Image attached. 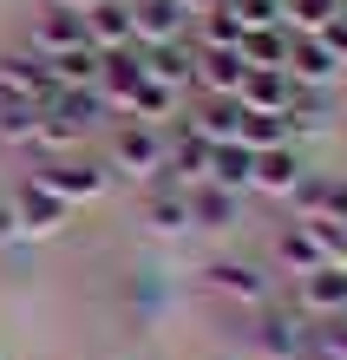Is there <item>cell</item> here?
<instances>
[{
  "mask_svg": "<svg viewBox=\"0 0 347 360\" xmlns=\"http://www.w3.org/2000/svg\"><path fill=\"white\" fill-rule=\"evenodd\" d=\"M229 13L243 20V33L249 27H282V0H229Z\"/></svg>",
  "mask_w": 347,
  "mask_h": 360,
  "instance_id": "d6a6232c",
  "label": "cell"
},
{
  "mask_svg": "<svg viewBox=\"0 0 347 360\" xmlns=\"http://www.w3.org/2000/svg\"><path fill=\"white\" fill-rule=\"evenodd\" d=\"M27 171L53 190V197H66L72 210L79 203H99L105 190H112V171H105L99 158H85V151H72V158H53V164H27Z\"/></svg>",
  "mask_w": 347,
  "mask_h": 360,
  "instance_id": "5b68a950",
  "label": "cell"
},
{
  "mask_svg": "<svg viewBox=\"0 0 347 360\" xmlns=\"http://www.w3.org/2000/svg\"><path fill=\"white\" fill-rule=\"evenodd\" d=\"M321 39H328V46H334V53L347 59V7H341V13L328 20V27H321Z\"/></svg>",
  "mask_w": 347,
  "mask_h": 360,
  "instance_id": "e575fe53",
  "label": "cell"
},
{
  "mask_svg": "<svg viewBox=\"0 0 347 360\" xmlns=\"http://www.w3.org/2000/svg\"><path fill=\"white\" fill-rule=\"evenodd\" d=\"M289 302L308 314V321H334V314H347V262H321L308 275H295Z\"/></svg>",
  "mask_w": 347,
  "mask_h": 360,
  "instance_id": "ba28073f",
  "label": "cell"
},
{
  "mask_svg": "<svg viewBox=\"0 0 347 360\" xmlns=\"http://www.w3.org/2000/svg\"><path fill=\"white\" fill-rule=\"evenodd\" d=\"M190 197V229H203V236H229V229H243V203L249 197H236V190H223V184H190L184 190Z\"/></svg>",
  "mask_w": 347,
  "mask_h": 360,
  "instance_id": "7c38bea8",
  "label": "cell"
},
{
  "mask_svg": "<svg viewBox=\"0 0 347 360\" xmlns=\"http://www.w3.org/2000/svg\"><path fill=\"white\" fill-rule=\"evenodd\" d=\"M295 79V86H328V92H341V79H347V59L328 46L321 33H295V46H289V66H282Z\"/></svg>",
  "mask_w": 347,
  "mask_h": 360,
  "instance_id": "8fae6325",
  "label": "cell"
},
{
  "mask_svg": "<svg viewBox=\"0 0 347 360\" xmlns=\"http://www.w3.org/2000/svg\"><path fill=\"white\" fill-rule=\"evenodd\" d=\"M236 144H249V151H275V144H295V138H289V118H282V112H243Z\"/></svg>",
  "mask_w": 347,
  "mask_h": 360,
  "instance_id": "4316f807",
  "label": "cell"
},
{
  "mask_svg": "<svg viewBox=\"0 0 347 360\" xmlns=\"http://www.w3.org/2000/svg\"><path fill=\"white\" fill-rule=\"evenodd\" d=\"M132 33H138V46L190 39V7L184 0H132Z\"/></svg>",
  "mask_w": 347,
  "mask_h": 360,
  "instance_id": "ac0fdd59",
  "label": "cell"
},
{
  "mask_svg": "<svg viewBox=\"0 0 347 360\" xmlns=\"http://www.w3.org/2000/svg\"><path fill=\"white\" fill-rule=\"evenodd\" d=\"M99 164L112 171V184H158L164 177V124H138V118H118L105 131V151Z\"/></svg>",
  "mask_w": 347,
  "mask_h": 360,
  "instance_id": "3957f363",
  "label": "cell"
},
{
  "mask_svg": "<svg viewBox=\"0 0 347 360\" xmlns=\"http://www.w3.org/2000/svg\"><path fill=\"white\" fill-rule=\"evenodd\" d=\"M289 46H295V33H289V27H249L236 53H243L249 66H289Z\"/></svg>",
  "mask_w": 347,
  "mask_h": 360,
  "instance_id": "484cf974",
  "label": "cell"
},
{
  "mask_svg": "<svg viewBox=\"0 0 347 360\" xmlns=\"http://www.w3.org/2000/svg\"><path fill=\"white\" fill-rule=\"evenodd\" d=\"M144 86V46H118L99 53V98L112 105V118H125V98Z\"/></svg>",
  "mask_w": 347,
  "mask_h": 360,
  "instance_id": "e0dca14e",
  "label": "cell"
},
{
  "mask_svg": "<svg viewBox=\"0 0 347 360\" xmlns=\"http://www.w3.org/2000/svg\"><path fill=\"white\" fill-rule=\"evenodd\" d=\"M328 262V243H321V229L315 223H301V217H282L275 229H269V269L275 275H308V269H321Z\"/></svg>",
  "mask_w": 347,
  "mask_h": 360,
  "instance_id": "8992f818",
  "label": "cell"
},
{
  "mask_svg": "<svg viewBox=\"0 0 347 360\" xmlns=\"http://www.w3.org/2000/svg\"><path fill=\"white\" fill-rule=\"evenodd\" d=\"M85 39H92L99 53L138 46V33H132V0H99V7L85 13Z\"/></svg>",
  "mask_w": 347,
  "mask_h": 360,
  "instance_id": "44dd1931",
  "label": "cell"
},
{
  "mask_svg": "<svg viewBox=\"0 0 347 360\" xmlns=\"http://www.w3.org/2000/svg\"><path fill=\"white\" fill-rule=\"evenodd\" d=\"M282 118H289V138L295 144H308V138H328L347 112H341V92H328V86H295V79H289V105H282Z\"/></svg>",
  "mask_w": 347,
  "mask_h": 360,
  "instance_id": "52a82bcc",
  "label": "cell"
},
{
  "mask_svg": "<svg viewBox=\"0 0 347 360\" xmlns=\"http://www.w3.org/2000/svg\"><path fill=\"white\" fill-rule=\"evenodd\" d=\"M125 302H132L138 321H158V314H164V275H158V269H132V282H125Z\"/></svg>",
  "mask_w": 347,
  "mask_h": 360,
  "instance_id": "f1b7e54d",
  "label": "cell"
},
{
  "mask_svg": "<svg viewBox=\"0 0 347 360\" xmlns=\"http://www.w3.org/2000/svg\"><path fill=\"white\" fill-rule=\"evenodd\" d=\"M184 7H190V20H197V13H216L223 0H184Z\"/></svg>",
  "mask_w": 347,
  "mask_h": 360,
  "instance_id": "d590c367",
  "label": "cell"
},
{
  "mask_svg": "<svg viewBox=\"0 0 347 360\" xmlns=\"http://www.w3.org/2000/svg\"><path fill=\"white\" fill-rule=\"evenodd\" d=\"M236 98H243V112H282V105H289V72L282 66H249Z\"/></svg>",
  "mask_w": 347,
  "mask_h": 360,
  "instance_id": "603a6c76",
  "label": "cell"
},
{
  "mask_svg": "<svg viewBox=\"0 0 347 360\" xmlns=\"http://www.w3.org/2000/svg\"><path fill=\"white\" fill-rule=\"evenodd\" d=\"M249 177H255V151L249 144H210V184H223V190H236V197H249Z\"/></svg>",
  "mask_w": 347,
  "mask_h": 360,
  "instance_id": "cb8c5ba5",
  "label": "cell"
},
{
  "mask_svg": "<svg viewBox=\"0 0 347 360\" xmlns=\"http://www.w3.org/2000/svg\"><path fill=\"white\" fill-rule=\"evenodd\" d=\"M59 86H99V46H72V53H53L46 59Z\"/></svg>",
  "mask_w": 347,
  "mask_h": 360,
  "instance_id": "4dcf8cb0",
  "label": "cell"
},
{
  "mask_svg": "<svg viewBox=\"0 0 347 360\" xmlns=\"http://www.w3.org/2000/svg\"><path fill=\"white\" fill-rule=\"evenodd\" d=\"M7 197H13V217H20V236H27V243H46V236H59V229L72 223V203L53 197L33 171H20L7 184Z\"/></svg>",
  "mask_w": 347,
  "mask_h": 360,
  "instance_id": "277c9868",
  "label": "cell"
},
{
  "mask_svg": "<svg viewBox=\"0 0 347 360\" xmlns=\"http://www.w3.org/2000/svg\"><path fill=\"white\" fill-rule=\"evenodd\" d=\"M184 105H190V92L144 79V86H138L132 98H125V118H138V124H177V118H184Z\"/></svg>",
  "mask_w": 347,
  "mask_h": 360,
  "instance_id": "7402d4cb",
  "label": "cell"
},
{
  "mask_svg": "<svg viewBox=\"0 0 347 360\" xmlns=\"http://www.w3.org/2000/svg\"><path fill=\"white\" fill-rule=\"evenodd\" d=\"M190 39H197V46H243V20L229 13V0L216 13H197L190 20Z\"/></svg>",
  "mask_w": 347,
  "mask_h": 360,
  "instance_id": "83f0119b",
  "label": "cell"
},
{
  "mask_svg": "<svg viewBox=\"0 0 347 360\" xmlns=\"http://www.w3.org/2000/svg\"><path fill=\"white\" fill-rule=\"evenodd\" d=\"M341 7H347V0H282V27H289V33H321Z\"/></svg>",
  "mask_w": 347,
  "mask_h": 360,
  "instance_id": "f546056e",
  "label": "cell"
},
{
  "mask_svg": "<svg viewBox=\"0 0 347 360\" xmlns=\"http://www.w3.org/2000/svg\"><path fill=\"white\" fill-rule=\"evenodd\" d=\"M190 282H197L210 302H223V308H263L269 295H282V275L263 256H243V249H216V256H203Z\"/></svg>",
  "mask_w": 347,
  "mask_h": 360,
  "instance_id": "6da1fadb",
  "label": "cell"
},
{
  "mask_svg": "<svg viewBox=\"0 0 347 360\" xmlns=\"http://www.w3.org/2000/svg\"><path fill=\"white\" fill-rule=\"evenodd\" d=\"M210 177V144L190 131V124L177 118V124H164V184H203Z\"/></svg>",
  "mask_w": 347,
  "mask_h": 360,
  "instance_id": "5bb4252c",
  "label": "cell"
},
{
  "mask_svg": "<svg viewBox=\"0 0 347 360\" xmlns=\"http://www.w3.org/2000/svg\"><path fill=\"white\" fill-rule=\"evenodd\" d=\"M282 203H289V217H301V223L334 217V210L347 203V177H341V171H315V164H308V171H301V184H295Z\"/></svg>",
  "mask_w": 347,
  "mask_h": 360,
  "instance_id": "9a60e30c",
  "label": "cell"
},
{
  "mask_svg": "<svg viewBox=\"0 0 347 360\" xmlns=\"http://www.w3.org/2000/svg\"><path fill=\"white\" fill-rule=\"evenodd\" d=\"M59 7H72V13H92V7H99V0H59Z\"/></svg>",
  "mask_w": 347,
  "mask_h": 360,
  "instance_id": "8d00e7d4",
  "label": "cell"
},
{
  "mask_svg": "<svg viewBox=\"0 0 347 360\" xmlns=\"http://www.w3.org/2000/svg\"><path fill=\"white\" fill-rule=\"evenodd\" d=\"M39 138V105L33 98H0V151H20L27 158Z\"/></svg>",
  "mask_w": 347,
  "mask_h": 360,
  "instance_id": "d4e9b609",
  "label": "cell"
},
{
  "mask_svg": "<svg viewBox=\"0 0 347 360\" xmlns=\"http://www.w3.org/2000/svg\"><path fill=\"white\" fill-rule=\"evenodd\" d=\"M236 314H243V341H249L255 360H308L315 321L289 302V295H269L263 308H236Z\"/></svg>",
  "mask_w": 347,
  "mask_h": 360,
  "instance_id": "7a4b0ae2",
  "label": "cell"
},
{
  "mask_svg": "<svg viewBox=\"0 0 347 360\" xmlns=\"http://www.w3.org/2000/svg\"><path fill=\"white\" fill-rule=\"evenodd\" d=\"M138 223L151 229V236H190V197L184 184H144L138 190Z\"/></svg>",
  "mask_w": 347,
  "mask_h": 360,
  "instance_id": "4fadbf2b",
  "label": "cell"
},
{
  "mask_svg": "<svg viewBox=\"0 0 347 360\" xmlns=\"http://www.w3.org/2000/svg\"><path fill=\"white\" fill-rule=\"evenodd\" d=\"M190 46H197V39H190ZM243 72H249V59L236 46H197V86L190 92H236Z\"/></svg>",
  "mask_w": 347,
  "mask_h": 360,
  "instance_id": "ffe728a7",
  "label": "cell"
},
{
  "mask_svg": "<svg viewBox=\"0 0 347 360\" xmlns=\"http://www.w3.org/2000/svg\"><path fill=\"white\" fill-rule=\"evenodd\" d=\"M20 46H33L39 59L72 53V46H92V39H85V13H72V7H59V0H46V7L27 20V39H20Z\"/></svg>",
  "mask_w": 347,
  "mask_h": 360,
  "instance_id": "9c48e42d",
  "label": "cell"
},
{
  "mask_svg": "<svg viewBox=\"0 0 347 360\" xmlns=\"http://www.w3.org/2000/svg\"><path fill=\"white\" fill-rule=\"evenodd\" d=\"M308 360H347V314H334V321H315V334H308Z\"/></svg>",
  "mask_w": 347,
  "mask_h": 360,
  "instance_id": "1f68e13d",
  "label": "cell"
},
{
  "mask_svg": "<svg viewBox=\"0 0 347 360\" xmlns=\"http://www.w3.org/2000/svg\"><path fill=\"white\" fill-rule=\"evenodd\" d=\"M27 236H20V217H13V197L0 190V249H20Z\"/></svg>",
  "mask_w": 347,
  "mask_h": 360,
  "instance_id": "836d02e7",
  "label": "cell"
},
{
  "mask_svg": "<svg viewBox=\"0 0 347 360\" xmlns=\"http://www.w3.org/2000/svg\"><path fill=\"white\" fill-rule=\"evenodd\" d=\"M144 79L190 92V86H197V46H190V39H164V46H144Z\"/></svg>",
  "mask_w": 347,
  "mask_h": 360,
  "instance_id": "d6986e66",
  "label": "cell"
},
{
  "mask_svg": "<svg viewBox=\"0 0 347 360\" xmlns=\"http://www.w3.org/2000/svg\"><path fill=\"white\" fill-rule=\"evenodd\" d=\"M308 171V144H275V151H255V177H249V197H289Z\"/></svg>",
  "mask_w": 347,
  "mask_h": 360,
  "instance_id": "2e32d148",
  "label": "cell"
},
{
  "mask_svg": "<svg viewBox=\"0 0 347 360\" xmlns=\"http://www.w3.org/2000/svg\"><path fill=\"white\" fill-rule=\"evenodd\" d=\"M53 92H59V79H53V66H46L33 46H7V53H0V98H33V105H46Z\"/></svg>",
  "mask_w": 347,
  "mask_h": 360,
  "instance_id": "30bf717a",
  "label": "cell"
},
{
  "mask_svg": "<svg viewBox=\"0 0 347 360\" xmlns=\"http://www.w3.org/2000/svg\"><path fill=\"white\" fill-rule=\"evenodd\" d=\"M341 112H347V79H341Z\"/></svg>",
  "mask_w": 347,
  "mask_h": 360,
  "instance_id": "74e56055",
  "label": "cell"
}]
</instances>
